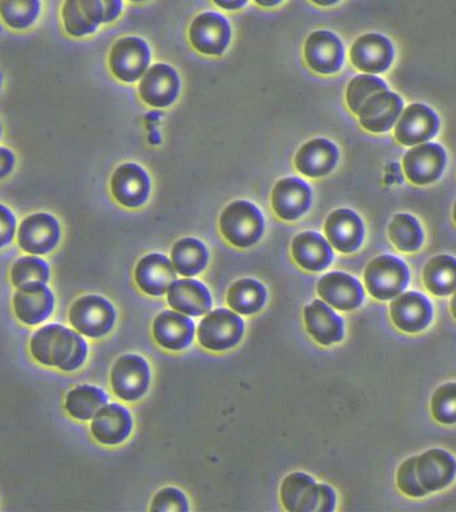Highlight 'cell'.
Wrapping results in <instances>:
<instances>
[{"mask_svg":"<svg viewBox=\"0 0 456 512\" xmlns=\"http://www.w3.org/2000/svg\"><path fill=\"white\" fill-rule=\"evenodd\" d=\"M16 158L14 152L7 147H0V180L7 178L14 171Z\"/></svg>","mask_w":456,"mask_h":512,"instance_id":"obj_44","label":"cell"},{"mask_svg":"<svg viewBox=\"0 0 456 512\" xmlns=\"http://www.w3.org/2000/svg\"><path fill=\"white\" fill-rule=\"evenodd\" d=\"M0 138H2V122H0Z\"/></svg>","mask_w":456,"mask_h":512,"instance_id":"obj_52","label":"cell"},{"mask_svg":"<svg viewBox=\"0 0 456 512\" xmlns=\"http://www.w3.org/2000/svg\"><path fill=\"white\" fill-rule=\"evenodd\" d=\"M304 59L307 66L318 74H336L342 70L344 63L342 40L331 31H314L304 44Z\"/></svg>","mask_w":456,"mask_h":512,"instance_id":"obj_14","label":"cell"},{"mask_svg":"<svg viewBox=\"0 0 456 512\" xmlns=\"http://www.w3.org/2000/svg\"><path fill=\"white\" fill-rule=\"evenodd\" d=\"M174 264L162 254H148L135 267V282L144 294L162 296L176 280Z\"/></svg>","mask_w":456,"mask_h":512,"instance_id":"obj_28","label":"cell"},{"mask_svg":"<svg viewBox=\"0 0 456 512\" xmlns=\"http://www.w3.org/2000/svg\"><path fill=\"white\" fill-rule=\"evenodd\" d=\"M198 342L208 351L222 352L238 346L244 335V322L236 312L227 308L207 312L200 320Z\"/></svg>","mask_w":456,"mask_h":512,"instance_id":"obj_5","label":"cell"},{"mask_svg":"<svg viewBox=\"0 0 456 512\" xmlns=\"http://www.w3.org/2000/svg\"><path fill=\"white\" fill-rule=\"evenodd\" d=\"M416 456H411L407 460H404L398 472H396V484L398 488L403 492L404 495L410 496V498H422L426 496L427 492L420 486L418 475L415 470Z\"/></svg>","mask_w":456,"mask_h":512,"instance_id":"obj_41","label":"cell"},{"mask_svg":"<svg viewBox=\"0 0 456 512\" xmlns=\"http://www.w3.org/2000/svg\"><path fill=\"white\" fill-rule=\"evenodd\" d=\"M403 111V100L395 92H376L363 103L358 112L359 123L372 134L390 131Z\"/></svg>","mask_w":456,"mask_h":512,"instance_id":"obj_18","label":"cell"},{"mask_svg":"<svg viewBox=\"0 0 456 512\" xmlns=\"http://www.w3.org/2000/svg\"><path fill=\"white\" fill-rule=\"evenodd\" d=\"M12 284L16 288L47 284L50 280V266L38 256H24L16 260L11 268Z\"/></svg>","mask_w":456,"mask_h":512,"instance_id":"obj_38","label":"cell"},{"mask_svg":"<svg viewBox=\"0 0 456 512\" xmlns=\"http://www.w3.org/2000/svg\"><path fill=\"white\" fill-rule=\"evenodd\" d=\"M303 316L308 334L320 346H332L343 339V319L323 300L307 304Z\"/></svg>","mask_w":456,"mask_h":512,"instance_id":"obj_27","label":"cell"},{"mask_svg":"<svg viewBox=\"0 0 456 512\" xmlns=\"http://www.w3.org/2000/svg\"><path fill=\"white\" fill-rule=\"evenodd\" d=\"M111 194L123 207H142L150 198V176L139 164H120L111 176Z\"/></svg>","mask_w":456,"mask_h":512,"instance_id":"obj_15","label":"cell"},{"mask_svg":"<svg viewBox=\"0 0 456 512\" xmlns=\"http://www.w3.org/2000/svg\"><path fill=\"white\" fill-rule=\"evenodd\" d=\"M339 150L335 143L326 138L308 140L295 156L296 170L307 178H322L335 170Z\"/></svg>","mask_w":456,"mask_h":512,"instance_id":"obj_24","label":"cell"},{"mask_svg":"<svg viewBox=\"0 0 456 512\" xmlns=\"http://www.w3.org/2000/svg\"><path fill=\"white\" fill-rule=\"evenodd\" d=\"M42 12V0H0V19L12 30L34 26Z\"/></svg>","mask_w":456,"mask_h":512,"instance_id":"obj_37","label":"cell"},{"mask_svg":"<svg viewBox=\"0 0 456 512\" xmlns=\"http://www.w3.org/2000/svg\"><path fill=\"white\" fill-rule=\"evenodd\" d=\"M280 500L290 512H331L336 506L334 488L304 472H292L283 479Z\"/></svg>","mask_w":456,"mask_h":512,"instance_id":"obj_2","label":"cell"},{"mask_svg":"<svg viewBox=\"0 0 456 512\" xmlns=\"http://www.w3.org/2000/svg\"><path fill=\"white\" fill-rule=\"evenodd\" d=\"M416 475L427 494L450 486L456 476V460L442 448H431L416 456Z\"/></svg>","mask_w":456,"mask_h":512,"instance_id":"obj_22","label":"cell"},{"mask_svg":"<svg viewBox=\"0 0 456 512\" xmlns=\"http://www.w3.org/2000/svg\"><path fill=\"white\" fill-rule=\"evenodd\" d=\"M452 218H454V222L456 224V202L454 204V210H452Z\"/></svg>","mask_w":456,"mask_h":512,"instance_id":"obj_50","label":"cell"},{"mask_svg":"<svg viewBox=\"0 0 456 512\" xmlns=\"http://www.w3.org/2000/svg\"><path fill=\"white\" fill-rule=\"evenodd\" d=\"M150 511L152 512H187L188 499L179 488L166 487L158 491L152 498Z\"/></svg>","mask_w":456,"mask_h":512,"instance_id":"obj_42","label":"cell"},{"mask_svg":"<svg viewBox=\"0 0 456 512\" xmlns=\"http://www.w3.org/2000/svg\"><path fill=\"white\" fill-rule=\"evenodd\" d=\"M254 2L260 7L271 8L279 6V4H282L284 0H254Z\"/></svg>","mask_w":456,"mask_h":512,"instance_id":"obj_47","label":"cell"},{"mask_svg":"<svg viewBox=\"0 0 456 512\" xmlns=\"http://www.w3.org/2000/svg\"><path fill=\"white\" fill-rule=\"evenodd\" d=\"M167 302L172 310L187 316H202L210 312L212 298L208 288L195 279H179L167 291Z\"/></svg>","mask_w":456,"mask_h":512,"instance_id":"obj_31","label":"cell"},{"mask_svg":"<svg viewBox=\"0 0 456 512\" xmlns=\"http://www.w3.org/2000/svg\"><path fill=\"white\" fill-rule=\"evenodd\" d=\"M30 350L43 366L66 372L82 367L88 355L83 336L62 324H47L39 328L32 335Z\"/></svg>","mask_w":456,"mask_h":512,"instance_id":"obj_1","label":"cell"},{"mask_svg":"<svg viewBox=\"0 0 456 512\" xmlns=\"http://www.w3.org/2000/svg\"><path fill=\"white\" fill-rule=\"evenodd\" d=\"M390 316L392 323L400 331L415 334L431 323L432 306L430 300L420 292L407 291L392 300Z\"/></svg>","mask_w":456,"mask_h":512,"instance_id":"obj_23","label":"cell"},{"mask_svg":"<svg viewBox=\"0 0 456 512\" xmlns=\"http://www.w3.org/2000/svg\"><path fill=\"white\" fill-rule=\"evenodd\" d=\"M60 15L64 31L72 38L95 34L102 24H106L103 0H64Z\"/></svg>","mask_w":456,"mask_h":512,"instance_id":"obj_21","label":"cell"},{"mask_svg":"<svg viewBox=\"0 0 456 512\" xmlns=\"http://www.w3.org/2000/svg\"><path fill=\"white\" fill-rule=\"evenodd\" d=\"M212 2L222 10L236 11L246 6L248 0H212Z\"/></svg>","mask_w":456,"mask_h":512,"instance_id":"obj_46","label":"cell"},{"mask_svg":"<svg viewBox=\"0 0 456 512\" xmlns=\"http://www.w3.org/2000/svg\"><path fill=\"white\" fill-rule=\"evenodd\" d=\"M423 284L435 296H447L456 290V259L440 254L428 260L423 268Z\"/></svg>","mask_w":456,"mask_h":512,"instance_id":"obj_34","label":"cell"},{"mask_svg":"<svg viewBox=\"0 0 456 512\" xmlns=\"http://www.w3.org/2000/svg\"><path fill=\"white\" fill-rule=\"evenodd\" d=\"M132 431V416L118 403L106 404L91 422V434L104 446H116L127 440Z\"/></svg>","mask_w":456,"mask_h":512,"instance_id":"obj_26","label":"cell"},{"mask_svg":"<svg viewBox=\"0 0 456 512\" xmlns=\"http://www.w3.org/2000/svg\"><path fill=\"white\" fill-rule=\"evenodd\" d=\"M431 414L440 424L456 423V383L440 386L431 399Z\"/></svg>","mask_w":456,"mask_h":512,"instance_id":"obj_40","label":"cell"},{"mask_svg":"<svg viewBox=\"0 0 456 512\" xmlns=\"http://www.w3.org/2000/svg\"><path fill=\"white\" fill-rule=\"evenodd\" d=\"M188 36L192 47L200 54L219 56L230 46L231 24L219 12H202L192 20Z\"/></svg>","mask_w":456,"mask_h":512,"instance_id":"obj_9","label":"cell"},{"mask_svg":"<svg viewBox=\"0 0 456 512\" xmlns=\"http://www.w3.org/2000/svg\"><path fill=\"white\" fill-rule=\"evenodd\" d=\"M106 7V23L114 22L123 11V0H103Z\"/></svg>","mask_w":456,"mask_h":512,"instance_id":"obj_45","label":"cell"},{"mask_svg":"<svg viewBox=\"0 0 456 512\" xmlns=\"http://www.w3.org/2000/svg\"><path fill=\"white\" fill-rule=\"evenodd\" d=\"M150 380V366L143 356L123 355L112 366V391L124 402H136L142 399L150 386Z\"/></svg>","mask_w":456,"mask_h":512,"instance_id":"obj_8","label":"cell"},{"mask_svg":"<svg viewBox=\"0 0 456 512\" xmlns=\"http://www.w3.org/2000/svg\"><path fill=\"white\" fill-rule=\"evenodd\" d=\"M179 92L180 78L170 64L155 63L140 78L139 95L148 106L170 107L178 99Z\"/></svg>","mask_w":456,"mask_h":512,"instance_id":"obj_12","label":"cell"},{"mask_svg":"<svg viewBox=\"0 0 456 512\" xmlns=\"http://www.w3.org/2000/svg\"><path fill=\"white\" fill-rule=\"evenodd\" d=\"M16 232V218L14 212L0 203V250L10 246Z\"/></svg>","mask_w":456,"mask_h":512,"instance_id":"obj_43","label":"cell"},{"mask_svg":"<svg viewBox=\"0 0 456 512\" xmlns=\"http://www.w3.org/2000/svg\"><path fill=\"white\" fill-rule=\"evenodd\" d=\"M291 254L299 267L310 272L326 270L334 260L331 244L315 231H303L296 235L292 240Z\"/></svg>","mask_w":456,"mask_h":512,"instance_id":"obj_30","label":"cell"},{"mask_svg":"<svg viewBox=\"0 0 456 512\" xmlns=\"http://www.w3.org/2000/svg\"><path fill=\"white\" fill-rule=\"evenodd\" d=\"M54 294L46 284L18 288L14 295V311L20 322L36 326L50 318L54 312Z\"/></svg>","mask_w":456,"mask_h":512,"instance_id":"obj_29","label":"cell"},{"mask_svg":"<svg viewBox=\"0 0 456 512\" xmlns=\"http://www.w3.org/2000/svg\"><path fill=\"white\" fill-rule=\"evenodd\" d=\"M350 59L364 74H382L394 60V47L386 36L368 32L352 43Z\"/></svg>","mask_w":456,"mask_h":512,"instance_id":"obj_17","label":"cell"},{"mask_svg":"<svg viewBox=\"0 0 456 512\" xmlns=\"http://www.w3.org/2000/svg\"><path fill=\"white\" fill-rule=\"evenodd\" d=\"M326 239L336 251L352 254L358 251L364 240V224L355 211L338 208L332 211L324 223Z\"/></svg>","mask_w":456,"mask_h":512,"instance_id":"obj_20","label":"cell"},{"mask_svg":"<svg viewBox=\"0 0 456 512\" xmlns=\"http://www.w3.org/2000/svg\"><path fill=\"white\" fill-rule=\"evenodd\" d=\"M447 155L444 148L436 143H422L406 152L403 171L406 178L416 186L434 183L443 174Z\"/></svg>","mask_w":456,"mask_h":512,"instance_id":"obj_10","label":"cell"},{"mask_svg":"<svg viewBox=\"0 0 456 512\" xmlns=\"http://www.w3.org/2000/svg\"><path fill=\"white\" fill-rule=\"evenodd\" d=\"M151 62V48L139 36H124L116 40L108 56L112 75L120 82L135 83L142 78Z\"/></svg>","mask_w":456,"mask_h":512,"instance_id":"obj_7","label":"cell"},{"mask_svg":"<svg viewBox=\"0 0 456 512\" xmlns=\"http://www.w3.org/2000/svg\"><path fill=\"white\" fill-rule=\"evenodd\" d=\"M388 238L399 251L415 252L423 246V228L415 216L398 214L388 224Z\"/></svg>","mask_w":456,"mask_h":512,"instance_id":"obj_36","label":"cell"},{"mask_svg":"<svg viewBox=\"0 0 456 512\" xmlns=\"http://www.w3.org/2000/svg\"><path fill=\"white\" fill-rule=\"evenodd\" d=\"M68 316L72 327L79 334L92 339L110 334L116 322L114 306L98 295H86L76 300Z\"/></svg>","mask_w":456,"mask_h":512,"instance_id":"obj_6","label":"cell"},{"mask_svg":"<svg viewBox=\"0 0 456 512\" xmlns=\"http://www.w3.org/2000/svg\"><path fill=\"white\" fill-rule=\"evenodd\" d=\"M228 307L239 315L258 314L267 302V290L262 283L252 278L236 280L228 288Z\"/></svg>","mask_w":456,"mask_h":512,"instance_id":"obj_32","label":"cell"},{"mask_svg":"<svg viewBox=\"0 0 456 512\" xmlns=\"http://www.w3.org/2000/svg\"><path fill=\"white\" fill-rule=\"evenodd\" d=\"M219 228L231 246H255L264 234V216L260 208L248 200H235L220 214Z\"/></svg>","mask_w":456,"mask_h":512,"instance_id":"obj_3","label":"cell"},{"mask_svg":"<svg viewBox=\"0 0 456 512\" xmlns=\"http://www.w3.org/2000/svg\"><path fill=\"white\" fill-rule=\"evenodd\" d=\"M439 131V118L430 107L414 103L404 108L394 127L396 140L414 147L434 138Z\"/></svg>","mask_w":456,"mask_h":512,"instance_id":"obj_13","label":"cell"},{"mask_svg":"<svg viewBox=\"0 0 456 512\" xmlns=\"http://www.w3.org/2000/svg\"><path fill=\"white\" fill-rule=\"evenodd\" d=\"M310 2L316 4V6L320 7H330L334 6V4L339 3L340 0H310Z\"/></svg>","mask_w":456,"mask_h":512,"instance_id":"obj_48","label":"cell"},{"mask_svg":"<svg viewBox=\"0 0 456 512\" xmlns=\"http://www.w3.org/2000/svg\"><path fill=\"white\" fill-rule=\"evenodd\" d=\"M210 254L202 240L183 238L171 248V262L176 272L186 278L199 275L207 267Z\"/></svg>","mask_w":456,"mask_h":512,"instance_id":"obj_33","label":"cell"},{"mask_svg":"<svg viewBox=\"0 0 456 512\" xmlns=\"http://www.w3.org/2000/svg\"><path fill=\"white\" fill-rule=\"evenodd\" d=\"M107 402L108 395L102 388L82 384L68 392L64 407L72 418L87 422L94 418L96 412L106 406Z\"/></svg>","mask_w":456,"mask_h":512,"instance_id":"obj_35","label":"cell"},{"mask_svg":"<svg viewBox=\"0 0 456 512\" xmlns=\"http://www.w3.org/2000/svg\"><path fill=\"white\" fill-rule=\"evenodd\" d=\"M388 90L387 83L379 76L371 74H362L355 76L348 83L346 91V102L348 108L354 115H358L360 107L371 95L376 92Z\"/></svg>","mask_w":456,"mask_h":512,"instance_id":"obj_39","label":"cell"},{"mask_svg":"<svg viewBox=\"0 0 456 512\" xmlns=\"http://www.w3.org/2000/svg\"><path fill=\"white\" fill-rule=\"evenodd\" d=\"M131 2L140 3V2H146V0H131Z\"/></svg>","mask_w":456,"mask_h":512,"instance_id":"obj_51","label":"cell"},{"mask_svg":"<svg viewBox=\"0 0 456 512\" xmlns=\"http://www.w3.org/2000/svg\"><path fill=\"white\" fill-rule=\"evenodd\" d=\"M450 310L452 316L456 319V290L454 291V295H452L451 302H450Z\"/></svg>","mask_w":456,"mask_h":512,"instance_id":"obj_49","label":"cell"},{"mask_svg":"<svg viewBox=\"0 0 456 512\" xmlns=\"http://www.w3.org/2000/svg\"><path fill=\"white\" fill-rule=\"evenodd\" d=\"M60 235L62 230L54 215L48 212H36L20 223L18 243L27 254L44 255L55 250Z\"/></svg>","mask_w":456,"mask_h":512,"instance_id":"obj_11","label":"cell"},{"mask_svg":"<svg viewBox=\"0 0 456 512\" xmlns=\"http://www.w3.org/2000/svg\"><path fill=\"white\" fill-rule=\"evenodd\" d=\"M363 279L372 298L390 300L407 287L410 271L402 259L392 255H380L368 263Z\"/></svg>","mask_w":456,"mask_h":512,"instance_id":"obj_4","label":"cell"},{"mask_svg":"<svg viewBox=\"0 0 456 512\" xmlns=\"http://www.w3.org/2000/svg\"><path fill=\"white\" fill-rule=\"evenodd\" d=\"M312 190L303 179H280L271 192V206L276 216L286 222H294L306 215L311 208Z\"/></svg>","mask_w":456,"mask_h":512,"instance_id":"obj_16","label":"cell"},{"mask_svg":"<svg viewBox=\"0 0 456 512\" xmlns=\"http://www.w3.org/2000/svg\"><path fill=\"white\" fill-rule=\"evenodd\" d=\"M318 295L335 310L352 311L364 300V290L359 280L346 272H328L319 279Z\"/></svg>","mask_w":456,"mask_h":512,"instance_id":"obj_19","label":"cell"},{"mask_svg":"<svg viewBox=\"0 0 456 512\" xmlns=\"http://www.w3.org/2000/svg\"><path fill=\"white\" fill-rule=\"evenodd\" d=\"M152 334L160 347L170 351L186 350L195 336V324L178 311H163L152 324Z\"/></svg>","mask_w":456,"mask_h":512,"instance_id":"obj_25","label":"cell"}]
</instances>
